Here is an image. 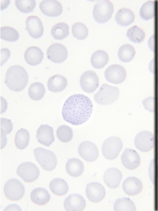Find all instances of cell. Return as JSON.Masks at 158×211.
<instances>
[{
	"mask_svg": "<svg viewBox=\"0 0 158 211\" xmlns=\"http://www.w3.org/2000/svg\"><path fill=\"white\" fill-rule=\"evenodd\" d=\"M1 128L6 135L10 133L13 129L11 121L6 118H1Z\"/></svg>",
	"mask_w": 158,
	"mask_h": 211,
	"instance_id": "cell-40",
	"label": "cell"
},
{
	"mask_svg": "<svg viewBox=\"0 0 158 211\" xmlns=\"http://www.w3.org/2000/svg\"><path fill=\"white\" fill-rule=\"evenodd\" d=\"M123 147V143L119 137H110L106 139L102 144V154L108 159H114L118 156Z\"/></svg>",
	"mask_w": 158,
	"mask_h": 211,
	"instance_id": "cell-6",
	"label": "cell"
},
{
	"mask_svg": "<svg viewBox=\"0 0 158 211\" xmlns=\"http://www.w3.org/2000/svg\"><path fill=\"white\" fill-rule=\"evenodd\" d=\"M122 188L124 192L130 196L137 195L139 193L143 188L141 180L134 176H129L123 181Z\"/></svg>",
	"mask_w": 158,
	"mask_h": 211,
	"instance_id": "cell-19",
	"label": "cell"
},
{
	"mask_svg": "<svg viewBox=\"0 0 158 211\" xmlns=\"http://www.w3.org/2000/svg\"><path fill=\"white\" fill-rule=\"evenodd\" d=\"M135 15L133 11L129 9L123 8L118 10L115 17V20L119 25L127 26L133 22Z\"/></svg>",
	"mask_w": 158,
	"mask_h": 211,
	"instance_id": "cell-24",
	"label": "cell"
},
{
	"mask_svg": "<svg viewBox=\"0 0 158 211\" xmlns=\"http://www.w3.org/2000/svg\"><path fill=\"white\" fill-rule=\"evenodd\" d=\"M78 150L80 156L87 162L95 161L99 156L98 147L94 144L89 141H85L81 143Z\"/></svg>",
	"mask_w": 158,
	"mask_h": 211,
	"instance_id": "cell-13",
	"label": "cell"
},
{
	"mask_svg": "<svg viewBox=\"0 0 158 211\" xmlns=\"http://www.w3.org/2000/svg\"><path fill=\"white\" fill-rule=\"evenodd\" d=\"M109 56L107 53L102 50H97L91 56V63L96 69H99L104 67L108 63Z\"/></svg>",
	"mask_w": 158,
	"mask_h": 211,
	"instance_id": "cell-27",
	"label": "cell"
},
{
	"mask_svg": "<svg viewBox=\"0 0 158 211\" xmlns=\"http://www.w3.org/2000/svg\"><path fill=\"white\" fill-rule=\"evenodd\" d=\"M36 4V1L34 0H16L15 1V5L17 9L23 13L33 11Z\"/></svg>",
	"mask_w": 158,
	"mask_h": 211,
	"instance_id": "cell-39",
	"label": "cell"
},
{
	"mask_svg": "<svg viewBox=\"0 0 158 211\" xmlns=\"http://www.w3.org/2000/svg\"><path fill=\"white\" fill-rule=\"evenodd\" d=\"M115 211H135L136 208L134 202L129 198L123 197L118 199L114 205Z\"/></svg>",
	"mask_w": 158,
	"mask_h": 211,
	"instance_id": "cell-33",
	"label": "cell"
},
{
	"mask_svg": "<svg viewBox=\"0 0 158 211\" xmlns=\"http://www.w3.org/2000/svg\"><path fill=\"white\" fill-rule=\"evenodd\" d=\"M56 134L59 140L63 142H67L70 141L73 135L72 129L65 125H61L58 128Z\"/></svg>",
	"mask_w": 158,
	"mask_h": 211,
	"instance_id": "cell-38",
	"label": "cell"
},
{
	"mask_svg": "<svg viewBox=\"0 0 158 211\" xmlns=\"http://www.w3.org/2000/svg\"><path fill=\"white\" fill-rule=\"evenodd\" d=\"M65 168L68 174L73 177H77L81 175L84 170L82 162L76 158L69 159L66 163Z\"/></svg>",
	"mask_w": 158,
	"mask_h": 211,
	"instance_id": "cell-25",
	"label": "cell"
},
{
	"mask_svg": "<svg viewBox=\"0 0 158 211\" xmlns=\"http://www.w3.org/2000/svg\"><path fill=\"white\" fill-rule=\"evenodd\" d=\"M68 82L67 79L62 75L57 74L49 79L47 86L48 89L54 92H60L66 87Z\"/></svg>",
	"mask_w": 158,
	"mask_h": 211,
	"instance_id": "cell-23",
	"label": "cell"
},
{
	"mask_svg": "<svg viewBox=\"0 0 158 211\" xmlns=\"http://www.w3.org/2000/svg\"><path fill=\"white\" fill-rule=\"evenodd\" d=\"M82 89L87 93L94 92L99 85V80L96 74L92 70L87 71L81 75L80 80Z\"/></svg>",
	"mask_w": 158,
	"mask_h": 211,
	"instance_id": "cell-11",
	"label": "cell"
},
{
	"mask_svg": "<svg viewBox=\"0 0 158 211\" xmlns=\"http://www.w3.org/2000/svg\"><path fill=\"white\" fill-rule=\"evenodd\" d=\"M30 134L26 129H21L16 133L15 142L16 147L19 149L23 150L28 145L30 141Z\"/></svg>",
	"mask_w": 158,
	"mask_h": 211,
	"instance_id": "cell-31",
	"label": "cell"
},
{
	"mask_svg": "<svg viewBox=\"0 0 158 211\" xmlns=\"http://www.w3.org/2000/svg\"><path fill=\"white\" fill-rule=\"evenodd\" d=\"M140 18L147 21L155 16V3L152 1L144 3L142 6L139 12Z\"/></svg>",
	"mask_w": 158,
	"mask_h": 211,
	"instance_id": "cell-35",
	"label": "cell"
},
{
	"mask_svg": "<svg viewBox=\"0 0 158 211\" xmlns=\"http://www.w3.org/2000/svg\"><path fill=\"white\" fill-rule=\"evenodd\" d=\"M93 109L92 102L89 97L81 94H74L65 101L62 109V117L69 123L80 125L89 119Z\"/></svg>",
	"mask_w": 158,
	"mask_h": 211,
	"instance_id": "cell-1",
	"label": "cell"
},
{
	"mask_svg": "<svg viewBox=\"0 0 158 211\" xmlns=\"http://www.w3.org/2000/svg\"><path fill=\"white\" fill-rule=\"evenodd\" d=\"M36 137L40 144L49 146L55 141L53 128L48 124L40 126L36 132Z\"/></svg>",
	"mask_w": 158,
	"mask_h": 211,
	"instance_id": "cell-20",
	"label": "cell"
},
{
	"mask_svg": "<svg viewBox=\"0 0 158 211\" xmlns=\"http://www.w3.org/2000/svg\"><path fill=\"white\" fill-rule=\"evenodd\" d=\"M72 31L73 36L79 40L85 39L88 34L86 26L80 22H77L73 24L72 26Z\"/></svg>",
	"mask_w": 158,
	"mask_h": 211,
	"instance_id": "cell-37",
	"label": "cell"
},
{
	"mask_svg": "<svg viewBox=\"0 0 158 211\" xmlns=\"http://www.w3.org/2000/svg\"><path fill=\"white\" fill-rule=\"evenodd\" d=\"M122 178L121 171L115 167L107 169L103 175V180L105 184L109 188H115L119 185Z\"/></svg>",
	"mask_w": 158,
	"mask_h": 211,
	"instance_id": "cell-21",
	"label": "cell"
},
{
	"mask_svg": "<svg viewBox=\"0 0 158 211\" xmlns=\"http://www.w3.org/2000/svg\"><path fill=\"white\" fill-rule=\"evenodd\" d=\"M69 27L64 23H59L53 26L51 31V34L56 40H62L69 35Z\"/></svg>",
	"mask_w": 158,
	"mask_h": 211,
	"instance_id": "cell-30",
	"label": "cell"
},
{
	"mask_svg": "<svg viewBox=\"0 0 158 211\" xmlns=\"http://www.w3.org/2000/svg\"><path fill=\"white\" fill-rule=\"evenodd\" d=\"M10 56V52L8 49L4 48L1 49V65L6 61Z\"/></svg>",
	"mask_w": 158,
	"mask_h": 211,
	"instance_id": "cell-42",
	"label": "cell"
},
{
	"mask_svg": "<svg viewBox=\"0 0 158 211\" xmlns=\"http://www.w3.org/2000/svg\"><path fill=\"white\" fill-rule=\"evenodd\" d=\"M45 89L44 85L40 82L32 84L28 90V95L31 99L34 100L41 99L44 95Z\"/></svg>",
	"mask_w": 158,
	"mask_h": 211,
	"instance_id": "cell-32",
	"label": "cell"
},
{
	"mask_svg": "<svg viewBox=\"0 0 158 211\" xmlns=\"http://www.w3.org/2000/svg\"><path fill=\"white\" fill-rule=\"evenodd\" d=\"M86 205V202L83 197L77 193L69 195L64 203V207L67 211H82Z\"/></svg>",
	"mask_w": 158,
	"mask_h": 211,
	"instance_id": "cell-18",
	"label": "cell"
},
{
	"mask_svg": "<svg viewBox=\"0 0 158 211\" xmlns=\"http://www.w3.org/2000/svg\"><path fill=\"white\" fill-rule=\"evenodd\" d=\"M126 36L133 43H139L143 40L145 33L142 29L135 25L127 30Z\"/></svg>",
	"mask_w": 158,
	"mask_h": 211,
	"instance_id": "cell-34",
	"label": "cell"
},
{
	"mask_svg": "<svg viewBox=\"0 0 158 211\" xmlns=\"http://www.w3.org/2000/svg\"><path fill=\"white\" fill-rule=\"evenodd\" d=\"M135 54L134 47L131 44H125L121 46L118 50V55L120 60L128 62L134 58Z\"/></svg>",
	"mask_w": 158,
	"mask_h": 211,
	"instance_id": "cell-29",
	"label": "cell"
},
{
	"mask_svg": "<svg viewBox=\"0 0 158 211\" xmlns=\"http://www.w3.org/2000/svg\"><path fill=\"white\" fill-rule=\"evenodd\" d=\"M24 57L29 65L35 66L40 64L44 57V53L39 48L36 46L29 47L25 51Z\"/></svg>",
	"mask_w": 158,
	"mask_h": 211,
	"instance_id": "cell-22",
	"label": "cell"
},
{
	"mask_svg": "<svg viewBox=\"0 0 158 211\" xmlns=\"http://www.w3.org/2000/svg\"><path fill=\"white\" fill-rule=\"evenodd\" d=\"M0 37L7 41L14 42L19 39V34L16 29L12 27H3L1 28Z\"/></svg>",
	"mask_w": 158,
	"mask_h": 211,
	"instance_id": "cell-36",
	"label": "cell"
},
{
	"mask_svg": "<svg viewBox=\"0 0 158 211\" xmlns=\"http://www.w3.org/2000/svg\"><path fill=\"white\" fill-rule=\"evenodd\" d=\"M49 187L52 193L58 196L65 195L69 190V186L67 182L60 178H55L50 182Z\"/></svg>",
	"mask_w": 158,
	"mask_h": 211,
	"instance_id": "cell-28",
	"label": "cell"
},
{
	"mask_svg": "<svg viewBox=\"0 0 158 211\" xmlns=\"http://www.w3.org/2000/svg\"><path fill=\"white\" fill-rule=\"evenodd\" d=\"M114 11L113 5L110 1L98 0L94 7L93 17L97 22L104 23L111 18Z\"/></svg>",
	"mask_w": 158,
	"mask_h": 211,
	"instance_id": "cell-4",
	"label": "cell"
},
{
	"mask_svg": "<svg viewBox=\"0 0 158 211\" xmlns=\"http://www.w3.org/2000/svg\"><path fill=\"white\" fill-rule=\"evenodd\" d=\"M39 8L44 15L51 17L60 15L63 11L61 4L55 0H45L40 2Z\"/></svg>",
	"mask_w": 158,
	"mask_h": 211,
	"instance_id": "cell-17",
	"label": "cell"
},
{
	"mask_svg": "<svg viewBox=\"0 0 158 211\" xmlns=\"http://www.w3.org/2000/svg\"><path fill=\"white\" fill-rule=\"evenodd\" d=\"M28 80L26 71L21 66H12L6 72L5 83L12 91L19 92L22 91L26 87Z\"/></svg>",
	"mask_w": 158,
	"mask_h": 211,
	"instance_id": "cell-2",
	"label": "cell"
},
{
	"mask_svg": "<svg viewBox=\"0 0 158 211\" xmlns=\"http://www.w3.org/2000/svg\"><path fill=\"white\" fill-rule=\"evenodd\" d=\"M119 95L118 88L106 83L102 84L98 92L95 94L94 99L98 103L107 105L115 102Z\"/></svg>",
	"mask_w": 158,
	"mask_h": 211,
	"instance_id": "cell-3",
	"label": "cell"
},
{
	"mask_svg": "<svg viewBox=\"0 0 158 211\" xmlns=\"http://www.w3.org/2000/svg\"><path fill=\"white\" fill-rule=\"evenodd\" d=\"M17 175L26 182H31L36 180L39 177L40 171L34 163L26 162L21 163L16 171Z\"/></svg>",
	"mask_w": 158,
	"mask_h": 211,
	"instance_id": "cell-8",
	"label": "cell"
},
{
	"mask_svg": "<svg viewBox=\"0 0 158 211\" xmlns=\"http://www.w3.org/2000/svg\"><path fill=\"white\" fill-rule=\"evenodd\" d=\"M48 58L55 63H60L67 59L68 52L67 49L62 44L56 43L51 45L47 51Z\"/></svg>",
	"mask_w": 158,
	"mask_h": 211,
	"instance_id": "cell-12",
	"label": "cell"
},
{
	"mask_svg": "<svg viewBox=\"0 0 158 211\" xmlns=\"http://www.w3.org/2000/svg\"><path fill=\"white\" fill-rule=\"evenodd\" d=\"M4 191L6 196L9 200L17 201L23 196L25 189L23 185L19 179L12 178L5 183Z\"/></svg>",
	"mask_w": 158,
	"mask_h": 211,
	"instance_id": "cell-7",
	"label": "cell"
},
{
	"mask_svg": "<svg viewBox=\"0 0 158 211\" xmlns=\"http://www.w3.org/2000/svg\"><path fill=\"white\" fill-rule=\"evenodd\" d=\"M134 143L136 148L139 151L142 152L149 151L154 145V135L148 131H140L135 136Z\"/></svg>",
	"mask_w": 158,
	"mask_h": 211,
	"instance_id": "cell-9",
	"label": "cell"
},
{
	"mask_svg": "<svg viewBox=\"0 0 158 211\" xmlns=\"http://www.w3.org/2000/svg\"><path fill=\"white\" fill-rule=\"evenodd\" d=\"M31 198L35 204L43 205L50 200V195L48 191L44 188H37L34 189L31 194Z\"/></svg>",
	"mask_w": 158,
	"mask_h": 211,
	"instance_id": "cell-26",
	"label": "cell"
},
{
	"mask_svg": "<svg viewBox=\"0 0 158 211\" xmlns=\"http://www.w3.org/2000/svg\"><path fill=\"white\" fill-rule=\"evenodd\" d=\"M37 161L44 170L51 171L56 167L57 163L56 156L52 151L42 147H38L34 150Z\"/></svg>",
	"mask_w": 158,
	"mask_h": 211,
	"instance_id": "cell-5",
	"label": "cell"
},
{
	"mask_svg": "<svg viewBox=\"0 0 158 211\" xmlns=\"http://www.w3.org/2000/svg\"><path fill=\"white\" fill-rule=\"evenodd\" d=\"M121 158L123 165L129 170L136 168L140 163L139 155L135 150L131 148H125Z\"/></svg>",
	"mask_w": 158,
	"mask_h": 211,
	"instance_id": "cell-15",
	"label": "cell"
},
{
	"mask_svg": "<svg viewBox=\"0 0 158 211\" xmlns=\"http://www.w3.org/2000/svg\"><path fill=\"white\" fill-rule=\"evenodd\" d=\"M142 104L146 110L150 112H154V98L149 97L145 98L142 101Z\"/></svg>",
	"mask_w": 158,
	"mask_h": 211,
	"instance_id": "cell-41",
	"label": "cell"
},
{
	"mask_svg": "<svg viewBox=\"0 0 158 211\" xmlns=\"http://www.w3.org/2000/svg\"><path fill=\"white\" fill-rule=\"evenodd\" d=\"M105 77L108 82L114 84H119L126 79L127 73L125 69L119 64L109 66L105 72Z\"/></svg>",
	"mask_w": 158,
	"mask_h": 211,
	"instance_id": "cell-10",
	"label": "cell"
},
{
	"mask_svg": "<svg viewBox=\"0 0 158 211\" xmlns=\"http://www.w3.org/2000/svg\"><path fill=\"white\" fill-rule=\"evenodd\" d=\"M105 188L100 183L93 182L87 184L85 189V194L90 201L98 202L102 200L105 196Z\"/></svg>",
	"mask_w": 158,
	"mask_h": 211,
	"instance_id": "cell-14",
	"label": "cell"
},
{
	"mask_svg": "<svg viewBox=\"0 0 158 211\" xmlns=\"http://www.w3.org/2000/svg\"><path fill=\"white\" fill-rule=\"evenodd\" d=\"M27 30L32 38L37 39L40 37L44 32V27L40 19L37 16H28L26 21Z\"/></svg>",
	"mask_w": 158,
	"mask_h": 211,
	"instance_id": "cell-16",
	"label": "cell"
}]
</instances>
